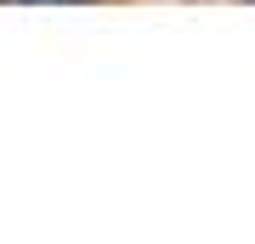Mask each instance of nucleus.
Instances as JSON below:
<instances>
[{
	"instance_id": "nucleus-1",
	"label": "nucleus",
	"mask_w": 255,
	"mask_h": 244,
	"mask_svg": "<svg viewBox=\"0 0 255 244\" xmlns=\"http://www.w3.org/2000/svg\"><path fill=\"white\" fill-rule=\"evenodd\" d=\"M17 6H80V0H17Z\"/></svg>"
}]
</instances>
